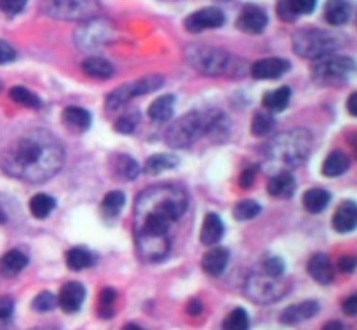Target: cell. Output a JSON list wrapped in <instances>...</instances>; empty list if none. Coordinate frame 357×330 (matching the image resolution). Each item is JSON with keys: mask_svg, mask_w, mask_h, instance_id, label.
<instances>
[{"mask_svg": "<svg viewBox=\"0 0 357 330\" xmlns=\"http://www.w3.org/2000/svg\"><path fill=\"white\" fill-rule=\"evenodd\" d=\"M342 45V38L321 28H300L293 34V51L307 59H319L333 55Z\"/></svg>", "mask_w": 357, "mask_h": 330, "instance_id": "5b68a950", "label": "cell"}, {"mask_svg": "<svg viewBox=\"0 0 357 330\" xmlns=\"http://www.w3.org/2000/svg\"><path fill=\"white\" fill-rule=\"evenodd\" d=\"M86 299V289L79 282H68L61 287L58 304L65 313H77Z\"/></svg>", "mask_w": 357, "mask_h": 330, "instance_id": "2e32d148", "label": "cell"}, {"mask_svg": "<svg viewBox=\"0 0 357 330\" xmlns=\"http://www.w3.org/2000/svg\"><path fill=\"white\" fill-rule=\"evenodd\" d=\"M357 94L352 93L351 98H349V112H351V115H357Z\"/></svg>", "mask_w": 357, "mask_h": 330, "instance_id": "db71d44e", "label": "cell"}, {"mask_svg": "<svg viewBox=\"0 0 357 330\" xmlns=\"http://www.w3.org/2000/svg\"><path fill=\"white\" fill-rule=\"evenodd\" d=\"M357 226V206L354 201H345L333 215V227L338 233H351Z\"/></svg>", "mask_w": 357, "mask_h": 330, "instance_id": "603a6c76", "label": "cell"}, {"mask_svg": "<svg viewBox=\"0 0 357 330\" xmlns=\"http://www.w3.org/2000/svg\"><path fill=\"white\" fill-rule=\"evenodd\" d=\"M289 98H291V89L286 86L279 87L275 91H268L264 96V107L267 108L271 114L274 112H282L289 105Z\"/></svg>", "mask_w": 357, "mask_h": 330, "instance_id": "4dcf8cb0", "label": "cell"}, {"mask_svg": "<svg viewBox=\"0 0 357 330\" xmlns=\"http://www.w3.org/2000/svg\"><path fill=\"white\" fill-rule=\"evenodd\" d=\"M268 194L279 199H288L295 194L296 182L289 171H279L268 180Z\"/></svg>", "mask_w": 357, "mask_h": 330, "instance_id": "44dd1931", "label": "cell"}, {"mask_svg": "<svg viewBox=\"0 0 357 330\" xmlns=\"http://www.w3.org/2000/svg\"><path fill=\"white\" fill-rule=\"evenodd\" d=\"M275 121L271 112H258L251 122V131L255 136H265L274 129Z\"/></svg>", "mask_w": 357, "mask_h": 330, "instance_id": "f35d334b", "label": "cell"}, {"mask_svg": "<svg viewBox=\"0 0 357 330\" xmlns=\"http://www.w3.org/2000/svg\"><path fill=\"white\" fill-rule=\"evenodd\" d=\"M237 28L244 34L258 35L267 28L268 24V16L265 13V9H261L260 6H255V3H248L243 7L239 17H237Z\"/></svg>", "mask_w": 357, "mask_h": 330, "instance_id": "5bb4252c", "label": "cell"}, {"mask_svg": "<svg viewBox=\"0 0 357 330\" xmlns=\"http://www.w3.org/2000/svg\"><path fill=\"white\" fill-rule=\"evenodd\" d=\"M178 163H180V161H178V157L173 156V154H157V156H152L146 159L145 173L159 175L162 173V171L173 170Z\"/></svg>", "mask_w": 357, "mask_h": 330, "instance_id": "836d02e7", "label": "cell"}, {"mask_svg": "<svg viewBox=\"0 0 357 330\" xmlns=\"http://www.w3.org/2000/svg\"><path fill=\"white\" fill-rule=\"evenodd\" d=\"M229 131V121L220 110L190 112L169 126L166 133V143L171 149H187L201 136H225Z\"/></svg>", "mask_w": 357, "mask_h": 330, "instance_id": "3957f363", "label": "cell"}, {"mask_svg": "<svg viewBox=\"0 0 357 330\" xmlns=\"http://www.w3.org/2000/svg\"><path fill=\"white\" fill-rule=\"evenodd\" d=\"M56 306H58V297H56L54 294L47 292V290L40 292L33 301H31V308H33L35 311H38V313H47V311L54 310Z\"/></svg>", "mask_w": 357, "mask_h": 330, "instance_id": "b9f144b4", "label": "cell"}, {"mask_svg": "<svg viewBox=\"0 0 357 330\" xmlns=\"http://www.w3.org/2000/svg\"><path fill=\"white\" fill-rule=\"evenodd\" d=\"M9 96L10 100L16 101V103L23 105V107H30V108H38L40 107V100L35 93H31L30 89L23 86H14L10 87L9 91Z\"/></svg>", "mask_w": 357, "mask_h": 330, "instance_id": "74e56055", "label": "cell"}, {"mask_svg": "<svg viewBox=\"0 0 357 330\" xmlns=\"http://www.w3.org/2000/svg\"><path fill=\"white\" fill-rule=\"evenodd\" d=\"M289 283L284 278H274L265 273H255L248 276L244 283V296L257 304H272L286 296Z\"/></svg>", "mask_w": 357, "mask_h": 330, "instance_id": "ba28073f", "label": "cell"}, {"mask_svg": "<svg viewBox=\"0 0 357 330\" xmlns=\"http://www.w3.org/2000/svg\"><path fill=\"white\" fill-rule=\"evenodd\" d=\"M16 59V49L9 44V42L0 38V65H7Z\"/></svg>", "mask_w": 357, "mask_h": 330, "instance_id": "bcb514c9", "label": "cell"}, {"mask_svg": "<svg viewBox=\"0 0 357 330\" xmlns=\"http://www.w3.org/2000/svg\"><path fill=\"white\" fill-rule=\"evenodd\" d=\"M317 0H279L278 16L286 23H293L302 14H310L316 9Z\"/></svg>", "mask_w": 357, "mask_h": 330, "instance_id": "ac0fdd59", "label": "cell"}, {"mask_svg": "<svg viewBox=\"0 0 357 330\" xmlns=\"http://www.w3.org/2000/svg\"><path fill=\"white\" fill-rule=\"evenodd\" d=\"M28 0H0V10L7 16H16L26 7Z\"/></svg>", "mask_w": 357, "mask_h": 330, "instance_id": "f6af8a7d", "label": "cell"}, {"mask_svg": "<svg viewBox=\"0 0 357 330\" xmlns=\"http://www.w3.org/2000/svg\"><path fill=\"white\" fill-rule=\"evenodd\" d=\"M54 208L56 201L49 194H37L30 199V212L35 219H47Z\"/></svg>", "mask_w": 357, "mask_h": 330, "instance_id": "e575fe53", "label": "cell"}, {"mask_svg": "<svg viewBox=\"0 0 357 330\" xmlns=\"http://www.w3.org/2000/svg\"><path fill=\"white\" fill-rule=\"evenodd\" d=\"M314 138L309 129H291L271 140L267 147V166L275 171H288L305 163L312 150Z\"/></svg>", "mask_w": 357, "mask_h": 330, "instance_id": "277c9868", "label": "cell"}, {"mask_svg": "<svg viewBox=\"0 0 357 330\" xmlns=\"http://www.w3.org/2000/svg\"><path fill=\"white\" fill-rule=\"evenodd\" d=\"M351 166V159L342 150H333L323 163V173L326 177H340Z\"/></svg>", "mask_w": 357, "mask_h": 330, "instance_id": "f1b7e54d", "label": "cell"}, {"mask_svg": "<svg viewBox=\"0 0 357 330\" xmlns=\"http://www.w3.org/2000/svg\"><path fill=\"white\" fill-rule=\"evenodd\" d=\"M202 310H204V308H202V303L197 299H192L190 303L187 304V313L190 315V317H199V315L202 313Z\"/></svg>", "mask_w": 357, "mask_h": 330, "instance_id": "816d5d0a", "label": "cell"}, {"mask_svg": "<svg viewBox=\"0 0 357 330\" xmlns=\"http://www.w3.org/2000/svg\"><path fill=\"white\" fill-rule=\"evenodd\" d=\"M124 203H126L124 192L112 191L103 198L101 210H103V213L107 217H117L119 213H121V210L124 208Z\"/></svg>", "mask_w": 357, "mask_h": 330, "instance_id": "d590c367", "label": "cell"}, {"mask_svg": "<svg viewBox=\"0 0 357 330\" xmlns=\"http://www.w3.org/2000/svg\"><path fill=\"white\" fill-rule=\"evenodd\" d=\"M82 72L87 77H93V79H110L114 76L115 69L107 58H101V56H89L82 62Z\"/></svg>", "mask_w": 357, "mask_h": 330, "instance_id": "cb8c5ba5", "label": "cell"}, {"mask_svg": "<svg viewBox=\"0 0 357 330\" xmlns=\"http://www.w3.org/2000/svg\"><path fill=\"white\" fill-rule=\"evenodd\" d=\"M291 69V63L284 58H264L260 62L253 63L251 66V76L258 80H271V79H279V77L284 76L286 72H289Z\"/></svg>", "mask_w": 357, "mask_h": 330, "instance_id": "9a60e30c", "label": "cell"}, {"mask_svg": "<svg viewBox=\"0 0 357 330\" xmlns=\"http://www.w3.org/2000/svg\"><path fill=\"white\" fill-rule=\"evenodd\" d=\"M223 233H225V227H223L222 219L216 213H208L201 227L202 243L208 245V247H213V245H216L222 240Z\"/></svg>", "mask_w": 357, "mask_h": 330, "instance_id": "d4e9b609", "label": "cell"}, {"mask_svg": "<svg viewBox=\"0 0 357 330\" xmlns=\"http://www.w3.org/2000/svg\"><path fill=\"white\" fill-rule=\"evenodd\" d=\"M261 212V206L258 205L253 199H244V201L237 203L236 208H234V217H236L239 222H246V220L255 219L258 213Z\"/></svg>", "mask_w": 357, "mask_h": 330, "instance_id": "60d3db41", "label": "cell"}, {"mask_svg": "<svg viewBox=\"0 0 357 330\" xmlns=\"http://www.w3.org/2000/svg\"><path fill=\"white\" fill-rule=\"evenodd\" d=\"M115 303H117V292L114 289H103L98 299V313L101 318L108 320L115 313Z\"/></svg>", "mask_w": 357, "mask_h": 330, "instance_id": "8d00e7d4", "label": "cell"}, {"mask_svg": "<svg viewBox=\"0 0 357 330\" xmlns=\"http://www.w3.org/2000/svg\"><path fill=\"white\" fill-rule=\"evenodd\" d=\"M352 16V3L349 0H328L324 6V17L331 27H344Z\"/></svg>", "mask_w": 357, "mask_h": 330, "instance_id": "d6986e66", "label": "cell"}, {"mask_svg": "<svg viewBox=\"0 0 357 330\" xmlns=\"http://www.w3.org/2000/svg\"><path fill=\"white\" fill-rule=\"evenodd\" d=\"M162 84H164V77L157 76V73L142 77V79L138 80H131V82H126L122 84V86L115 87V89L107 96L105 105H107L108 110L115 112L119 110V108L126 107L132 98L142 96V94L153 93V91H157L159 87H162Z\"/></svg>", "mask_w": 357, "mask_h": 330, "instance_id": "30bf717a", "label": "cell"}, {"mask_svg": "<svg viewBox=\"0 0 357 330\" xmlns=\"http://www.w3.org/2000/svg\"><path fill=\"white\" fill-rule=\"evenodd\" d=\"M323 330H347V329H345V325L342 324V322L331 320V322H328V324H324Z\"/></svg>", "mask_w": 357, "mask_h": 330, "instance_id": "f5cc1de1", "label": "cell"}, {"mask_svg": "<svg viewBox=\"0 0 357 330\" xmlns=\"http://www.w3.org/2000/svg\"><path fill=\"white\" fill-rule=\"evenodd\" d=\"M112 37H114V27L105 20H98V17L87 20L75 31L77 45H80L84 51H94V49L107 44Z\"/></svg>", "mask_w": 357, "mask_h": 330, "instance_id": "8fae6325", "label": "cell"}, {"mask_svg": "<svg viewBox=\"0 0 357 330\" xmlns=\"http://www.w3.org/2000/svg\"><path fill=\"white\" fill-rule=\"evenodd\" d=\"M122 330H145V329H142L139 325H136V324H128L122 327Z\"/></svg>", "mask_w": 357, "mask_h": 330, "instance_id": "11a10c76", "label": "cell"}, {"mask_svg": "<svg viewBox=\"0 0 357 330\" xmlns=\"http://www.w3.org/2000/svg\"><path fill=\"white\" fill-rule=\"evenodd\" d=\"M174 105H176V98L173 94H164V96L155 98L149 107L150 119L157 122L169 121L174 114Z\"/></svg>", "mask_w": 357, "mask_h": 330, "instance_id": "4316f807", "label": "cell"}, {"mask_svg": "<svg viewBox=\"0 0 357 330\" xmlns=\"http://www.w3.org/2000/svg\"><path fill=\"white\" fill-rule=\"evenodd\" d=\"M309 275L312 276L314 282L321 283V285H330L333 282V266H331V261L328 255L324 254H316L309 261Z\"/></svg>", "mask_w": 357, "mask_h": 330, "instance_id": "ffe728a7", "label": "cell"}, {"mask_svg": "<svg viewBox=\"0 0 357 330\" xmlns=\"http://www.w3.org/2000/svg\"><path fill=\"white\" fill-rule=\"evenodd\" d=\"M31 330H51V329H45V327H37V329H31Z\"/></svg>", "mask_w": 357, "mask_h": 330, "instance_id": "6f0895ef", "label": "cell"}, {"mask_svg": "<svg viewBox=\"0 0 357 330\" xmlns=\"http://www.w3.org/2000/svg\"><path fill=\"white\" fill-rule=\"evenodd\" d=\"M14 301L13 297H0V322H6L13 317Z\"/></svg>", "mask_w": 357, "mask_h": 330, "instance_id": "7dc6e473", "label": "cell"}, {"mask_svg": "<svg viewBox=\"0 0 357 330\" xmlns=\"http://www.w3.org/2000/svg\"><path fill=\"white\" fill-rule=\"evenodd\" d=\"M356 264H357V261L354 257H342L340 261H338V268H340V271H344V273L354 271Z\"/></svg>", "mask_w": 357, "mask_h": 330, "instance_id": "f907efd6", "label": "cell"}, {"mask_svg": "<svg viewBox=\"0 0 357 330\" xmlns=\"http://www.w3.org/2000/svg\"><path fill=\"white\" fill-rule=\"evenodd\" d=\"M255 177H257V170H255V168H248L246 171H244L243 175H241V178H239V184H241V187H251V185H253V182H255Z\"/></svg>", "mask_w": 357, "mask_h": 330, "instance_id": "c3c4849f", "label": "cell"}, {"mask_svg": "<svg viewBox=\"0 0 357 330\" xmlns=\"http://www.w3.org/2000/svg\"><path fill=\"white\" fill-rule=\"evenodd\" d=\"M112 168H114L115 175L122 180H135L139 175L138 163L128 154H117V156L112 157Z\"/></svg>", "mask_w": 357, "mask_h": 330, "instance_id": "83f0119b", "label": "cell"}, {"mask_svg": "<svg viewBox=\"0 0 357 330\" xmlns=\"http://www.w3.org/2000/svg\"><path fill=\"white\" fill-rule=\"evenodd\" d=\"M94 264V257L86 247H75L70 248L66 252V266L72 271H82V269L91 268Z\"/></svg>", "mask_w": 357, "mask_h": 330, "instance_id": "1f68e13d", "label": "cell"}, {"mask_svg": "<svg viewBox=\"0 0 357 330\" xmlns=\"http://www.w3.org/2000/svg\"><path fill=\"white\" fill-rule=\"evenodd\" d=\"M225 23V14L218 7H204L190 16L185 17V30L190 34H201L204 30H215V28L223 27Z\"/></svg>", "mask_w": 357, "mask_h": 330, "instance_id": "7c38bea8", "label": "cell"}, {"mask_svg": "<svg viewBox=\"0 0 357 330\" xmlns=\"http://www.w3.org/2000/svg\"><path fill=\"white\" fill-rule=\"evenodd\" d=\"M63 122H65L72 131H86L91 126V114L86 108L68 107L63 112Z\"/></svg>", "mask_w": 357, "mask_h": 330, "instance_id": "f546056e", "label": "cell"}, {"mask_svg": "<svg viewBox=\"0 0 357 330\" xmlns=\"http://www.w3.org/2000/svg\"><path fill=\"white\" fill-rule=\"evenodd\" d=\"M98 0H42L45 16L61 21H87L100 13Z\"/></svg>", "mask_w": 357, "mask_h": 330, "instance_id": "9c48e42d", "label": "cell"}, {"mask_svg": "<svg viewBox=\"0 0 357 330\" xmlns=\"http://www.w3.org/2000/svg\"><path fill=\"white\" fill-rule=\"evenodd\" d=\"M342 310H344V313L347 315V317H354V315L357 313V296L356 294L345 301L344 306H342Z\"/></svg>", "mask_w": 357, "mask_h": 330, "instance_id": "681fc988", "label": "cell"}, {"mask_svg": "<svg viewBox=\"0 0 357 330\" xmlns=\"http://www.w3.org/2000/svg\"><path fill=\"white\" fill-rule=\"evenodd\" d=\"M222 2H227V0H222Z\"/></svg>", "mask_w": 357, "mask_h": 330, "instance_id": "680465c9", "label": "cell"}, {"mask_svg": "<svg viewBox=\"0 0 357 330\" xmlns=\"http://www.w3.org/2000/svg\"><path fill=\"white\" fill-rule=\"evenodd\" d=\"M188 196L178 185H152L135 205V236H167L169 227L187 212Z\"/></svg>", "mask_w": 357, "mask_h": 330, "instance_id": "7a4b0ae2", "label": "cell"}, {"mask_svg": "<svg viewBox=\"0 0 357 330\" xmlns=\"http://www.w3.org/2000/svg\"><path fill=\"white\" fill-rule=\"evenodd\" d=\"M229 250L223 247H215L208 250L202 257V269L208 273L209 276H220L225 271L227 264H229Z\"/></svg>", "mask_w": 357, "mask_h": 330, "instance_id": "7402d4cb", "label": "cell"}, {"mask_svg": "<svg viewBox=\"0 0 357 330\" xmlns=\"http://www.w3.org/2000/svg\"><path fill=\"white\" fill-rule=\"evenodd\" d=\"M330 199V192L324 191V189H309L303 194V206H305L307 212L321 213L328 206Z\"/></svg>", "mask_w": 357, "mask_h": 330, "instance_id": "d6a6232c", "label": "cell"}, {"mask_svg": "<svg viewBox=\"0 0 357 330\" xmlns=\"http://www.w3.org/2000/svg\"><path fill=\"white\" fill-rule=\"evenodd\" d=\"M65 149L54 135L35 129L14 140L0 156V168L17 180L40 184L61 170Z\"/></svg>", "mask_w": 357, "mask_h": 330, "instance_id": "6da1fadb", "label": "cell"}, {"mask_svg": "<svg viewBox=\"0 0 357 330\" xmlns=\"http://www.w3.org/2000/svg\"><path fill=\"white\" fill-rule=\"evenodd\" d=\"M136 250L143 262H160L169 254V238L167 236H135Z\"/></svg>", "mask_w": 357, "mask_h": 330, "instance_id": "4fadbf2b", "label": "cell"}, {"mask_svg": "<svg viewBox=\"0 0 357 330\" xmlns=\"http://www.w3.org/2000/svg\"><path fill=\"white\" fill-rule=\"evenodd\" d=\"M185 58L192 69L204 76H223L232 66L234 58L225 49L215 48L208 44H192L185 49Z\"/></svg>", "mask_w": 357, "mask_h": 330, "instance_id": "8992f818", "label": "cell"}, {"mask_svg": "<svg viewBox=\"0 0 357 330\" xmlns=\"http://www.w3.org/2000/svg\"><path fill=\"white\" fill-rule=\"evenodd\" d=\"M138 121H139V115L136 114V112H131V114H124L122 117L117 119V122H115V131L124 133V135H129V133H132L136 129V126H138Z\"/></svg>", "mask_w": 357, "mask_h": 330, "instance_id": "7bdbcfd3", "label": "cell"}, {"mask_svg": "<svg viewBox=\"0 0 357 330\" xmlns=\"http://www.w3.org/2000/svg\"><path fill=\"white\" fill-rule=\"evenodd\" d=\"M284 262L279 257H271L264 262V273L268 276H274V278L284 276Z\"/></svg>", "mask_w": 357, "mask_h": 330, "instance_id": "ee69618b", "label": "cell"}, {"mask_svg": "<svg viewBox=\"0 0 357 330\" xmlns=\"http://www.w3.org/2000/svg\"><path fill=\"white\" fill-rule=\"evenodd\" d=\"M356 63L349 56L328 55L319 59H314L312 79L321 86H342L347 84L354 73Z\"/></svg>", "mask_w": 357, "mask_h": 330, "instance_id": "52a82bcc", "label": "cell"}, {"mask_svg": "<svg viewBox=\"0 0 357 330\" xmlns=\"http://www.w3.org/2000/svg\"><path fill=\"white\" fill-rule=\"evenodd\" d=\"M3 222H6V213H3L2 206H0V224H3Z\"/></svg>", "mask_w": 357, "mask_h": 330, "instance_id": "9f6ffc18", "label": "cell"}, {"mask_svg": "<svg viewBox=\"0 0 357 330\" xmlns=\"http://www.w3.org/2000/svg\"><path fill=\"white\" fill-rule=\"evenodd\" d=\"M28 264V257L21 250H9L0 259V275L3 278H13L20 275Z\"/></svg>", "mask_w": 357, "mask_h": 330, "instance_id": "484cf974", "label": "cell"}, {"mask_svg": "<svg viewBox=\"0 0 357 330\" xmlns=\"http://www.w3.org/2000/svg\"><path fill=\"white\" fill-rule=\"evenodd\" d=\"M317 313H319V303H316V301H303V303L286 308L281 313V322L284 325H296L310 320Z\"/></svg>", "mask_w": 357, "mask_h": 330, "instance_id": "e0dca14e", "label": "cell"}, {"mask_svg": "<svg viewBox=\"0 0 357 330\" xmlns=\"http://www.w3.org/2000/svg\"><path fill=\"white\" fill-rule=\"evenodd\" d=\"M250 329V315L243 308H236L223 322V330H248Z\"/></svg>", "mask_w": 357, "mask_h": 330, "instance_id": "ab89813d", "label": "cell"}]
</instances>
